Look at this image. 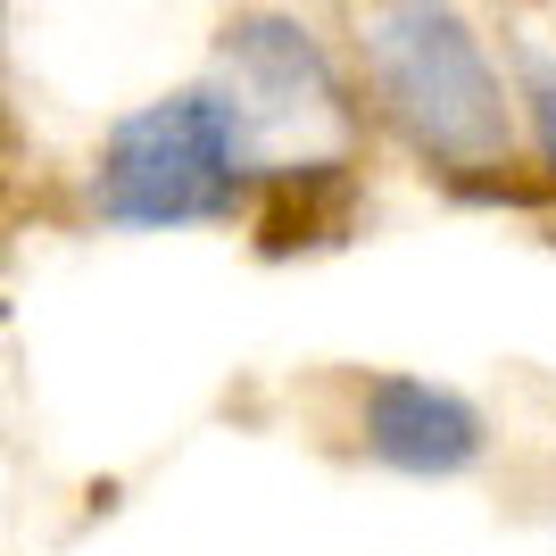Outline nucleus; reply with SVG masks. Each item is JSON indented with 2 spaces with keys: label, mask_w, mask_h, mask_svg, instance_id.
Segmentation results:
<instances>
[{
  "label": "nucleus",
  "mask_w": 556,
  "mask_h": 556,
  "mask_svg": "<svg viewBox=\"0 0 556 556\" xmlns=\"http://www.w3.org/2000/svg\"><path fill=\"white\" fill-rule=\"evenodd\" d=\"M241 116L216 92H175L125 116L100 159V216L116 225H208L241 191Z\"/></svg>",
  "instance_id": "f257e3e1"
},
{
  "label": "nucleus",
  "mask_w": 556,
  "mask_h": 556,
  "mask_svg": "<svg viewBox=\"0 0 556 556\" xmlns=\"http://www.w3.org/2000/svg\"><path fill=\"white\" fill-rule=\"evenodd\" d=\"M366 448L399 473H465L482 457V416L441 382L416 374H382L366 391Z\"/></svg>",
  "instance_id": "7ed1b4c3"
},
{
  "label": "nucleus",
  "mask_w": 556,
  "mask_h": 556,
  "mask_svg": "<svg viewBox=\"0 0 556 556\" xmlns=\"http://www.w3.org/2000/svg\"><path fill=\"white\" fill-rule=\"evenodd\" d=\"M366 42H374V75H382V92H391L407 134L432 141L441 159H498L507 109H498V84H490L465 17L391 9V17H374Z\"/></svg>",
  "instance_id": "f03ea898"
}]
</instances>
